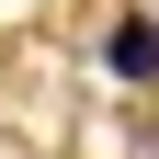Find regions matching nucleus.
I'll list each match as a JSON object with an SVG mask.
<instances>
[{
  "label": "nucleus",
  "mask_w": 159,
  "mask_h": 159,
  "mask_svg": "<svg viewBox=\"0 0 159 159\" xmlns=\"http://www.w3.org/2000/svg\"><path fill=\"white\" fill-rule=\"evenodd\" d=\"M102 68L114 80H159V23H114L102 34Z\"/></svg>",
  "instance_id": "f257e3e1"
}]
</instances>
